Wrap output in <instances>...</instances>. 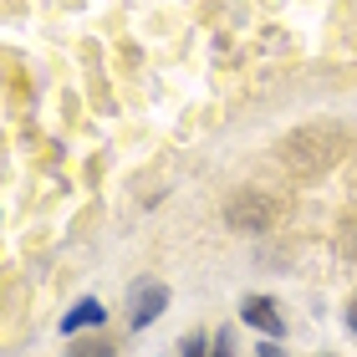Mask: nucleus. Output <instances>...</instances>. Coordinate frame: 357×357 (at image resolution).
<instances>
[{
	"label": "nucleus",
	"mask_w": 357,
	"mask_h": 357,
	"mask_svg": "<svg viewBox=\"0 0 357 357\" xmlns=\"http://www.w3.org/2000/svg\"><path fill=\"white\" fill-rule=\"evenodd\" d=\"M225 215H230V225H240V230H271V220L281 215V199H275V194H261V189H245Z\"/></svg>",
	"instance_id": "f257e3e1"
},
{
	"label": "nucleus",
	"mask_w": 357,
	"mask_h": 357,
	"mask_svg": "<svg viewBox=\"0 0 357 357\" xmlns=\"http://www.w3.org/2000/svg\"><path fill=\"white\" fill-rule=\"evenodd\" d=\"M164 306H169V286L164 281H138L133 296H128V327L143 332L158 312H164Z\"/></svg>",
	"instance_id": "f03ea898"
},
{
	"label": "nucleus",
	"mask_w": 357,
	"mask_h": 357,
	"mask_svg": "<svg viewBox=\"0 0 357 357\" xmlns=\"http://www.w3.org/2000/svg\"><path fill=\"white\" fill-rule=\"evenodd\" d=\"M240 321H250L261 337H281V332H286L281 306H275L271 296H245V301H240Z\"/></svg>",
	"instance_id": "7ed1b4c3"
},
{
	"label": "nucleus",
	"mask_w": 357,
	"mask_h": 357,
	"mask_svg": "<svg viewBox=\"0 0 357 357\" xmlns=\"http://www.w3.org/2000/svg\"><path fill=\"white\" fill-rule=\"evenodd\" d=\"M102 321H107V312H102V301H92V296H87V301H77L72 312L61 317V332L72 337L77 327H102Z\"/></svg>",
	"instance_id": "20e7f679"
},
{
	"label": "nucleus",
	"mask_w": 357,
	"mask_h": 357,
	"mask_svg": "<svg viewBox=\"0 0 357 357\" xmlns=\"http://www.w3.org/2000/svg\"><path fill=\"white\" fill-rule=\"evenodd\" d=\"M67 357H112V347H107V342H77Z\"/></svg>",
	"instance_id": "39448f33"
},
{
	"label": "nucleus",
	"mask_w": 357,
	"mask_h": 357,
	"mask_svg": "<svg viewBox=\"0 0 357 357\" xmlns=\"http://www.w3.org/2000/svg\"><path fill=\"white\" fill-rule=\"evenodd\" d=\"M209 357H235V342H230V327H220L215 332V352Z\"/></svg>",
	"instance_id": "423d86ee"
},
{
	"label": "nucleus",
	"mask_w": 357,
	"mask_h": 357,
	"mask_svg": "<svg viewBox=\"0 0 357 357\" xmlns=\"http://www.w3.org/2000/svg\"><path fill=\"white\" fill-rule=\"evenodd\" d=\"M178 357H204V337H184V347H178Z\"/></svg>",
	"instance_id": "0eeeda50"
},
{
	"label": "nucleus",
	"mask_w": 357,
	"mask_h": 357,
	"mask_svg": "<svg viewBox=\"0 0 357 357\" xmlns=\"http://www.w3.org/2000/svg\"><path fill=\"white\" fill-rule=\"evenodd\" d=\"M255 357H281V347H275V337H266V342L255 347Z\"/></svg>",
	"instance_id": "6e6552de"
},
{
	"label": "nucleus",
	"mask_w": 357,
	"mask_h": 357,
	"mask_svg": "<svg viewBox=\"0 0 357 357\" xmlns=\"http://www.w3.org/2000/svg\"><path fill=\"white\" fill-rule=\"evenodd\" d=\"M347 327H352V337H357V301L347 306Z\"/></svg>",
	"instance_id": "1a4fd4ad"
}]
</instances>
